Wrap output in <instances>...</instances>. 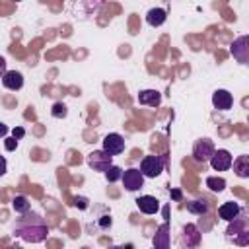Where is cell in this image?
<instances>
[{
  "instance_id": "22",
  "label": "cell",
  "mask_w": 249,
  "mask_h": 249,
  "mask_svg": "<svg viewBox=\"0 0 249 249\" xmlns=\"http://www.w3.org/2000/svg\"><path fill=\"white\" fill-rule=\"evenodd\" d=\"M123 177V169L119 167V165H111L107 171H105V179L109 181V183H115V181H119Z\"/></svg>"
},
{
  "instance_id": "24",
  "label": "cell",
  "mask_w": 249,
  "mask_h": 249,
  "mask_svg": "<svg viewBox=\"0 0 249 249\" xmlns=\"http://www.w3.org/2000/svg\"><path fill=\"white\" fill-rule=\"evenodd\" d=\"M88 202H89V200H88L86 196H74V206L80 208V210H86V208H88Z\"/></svg>"
},
{
  "instance_id": "4",
  "label": "cell",
  "mask_w": 249,
  "mask_h": 249,
  "mask_svg": "<svg viewBox=\"0 0 249 249\" xmlns=\"http://www.w3.org/2000/svg\"><path fill=\"white\" fill-rule=\"evenodd\" d=\"M214 150H216V148H214V142H212L210 138H198V140L193 144V158H195V161H200V163L210 161Z\"/></svg>"
},
{
  "instance_id": "28",
  "label": "cell",
  "mask_w": 249,
  "mask_h": 249,
  "mask_svg": "<svg viewBox=\"0 0 249 249\" xmlns=\"http://www.w3.org/2000/svg\"><path fill=\"white\" fill-rule=\"evenodd\" d=\"M6 169H8V163H6V158L4 156H0V177L6 173Z\"/></svg>"
},
{
  "instance_id": "20",
  "label": "cell",
  "mask_w": 249,
  "mask_h": 249,
  "mask_svg": "<svg viewBox=\"0 0 249 249\" xmlns=\"http://www.w3.org/2000/svg\"><path fill=\"white\" fill-rule=\"evenodd\" d=\"M12 208H14L18 214H27V212L31 210V204H29L27 196H23V195H18V196L12 200Z\"/></svg>"
},
{
  "instance_id": "8",
  "label": "cell",
  "mask_w": 249,
  "mask_h": 249,
  "mask_svg": "<svg viewBox=\"0 0 249 249\" xmlns=\"http://www.w3.org/2000/svg\"><path fill=\"white\" fill-rule=\"evenodd\" d=\"M231 54H233V58L239 62V64H247V60H249V39H247V35H241V37H237L233 43H231Z\"/></svg>"
},
{
  "instance_id": "5",
  "label": "cell",
  "mask_w": 249,
  "mask_h": 249,
  "mask_svg": "<svg viewBox=\"0 0 249 249\" xmlns=\"http://www.w3.org/2000/svg\"><path fill=\"white\" fill-rule=\"evenodd\" d=\"M88 165L93 169V171H99V173H105L111 165H113V158L109 154H105L103 150H93L88 158H86Z\"/></svg>"
},
{
  "instance_id": "2",
  "label": "cell",
  "mask_w": 249,
  "mask_h": 249,
  "mask_svg": "<svg viewBox=\"0 0 249 249\" xmlns=\"http://www.w3.org/2000/svg\"><path fill=\"white\" fill-rule=\"evenodd\" d=\"M179 247L181 249H196L202 241V233L195 224H185L179 233Z\"/></svg>"
},
{
  "instance_id": "18",
  "label": "cell",
  "mask_w": 249,
  "mask_h": 249,
  "mask_svg": "<svg viewBox=\"0 0 249 249\" xmlns=\"http://www.w3.org/2000/svg\"><path fill=\"white\" fill-rule=\"evenodd\" d=\"M231 165H233V171H235L237 177H241V179L249 177V156H247V154L237 156V158L231 161Z\"/></svg>"
},
{
  "instance_id": "12",
  "label": "cell",
  "mask_w": 249,
  "mask_h": 249,
  "mask_svg": "<svg viewBox=\"0 0 249 249\" xmlns=\"http://www.w3.org/2000/svg\"><path fill=\"white\" fill-rule=\"evenodd\" d=\"M136 206L144 214H156L160 210V200L152 195H142V196L136 198Z\"/></svg>"
},
{
  "instance_id": "14",
  "label": "cell",
  "mask_w": 249,
  "mask_h": 249,
  "mask_svg": "<svg viewBox=\"0 0 249 249\" xmlns=\"http://www.w3.org/2000/svg\"><path fill=\"white\" fill-rule=\"evenodd\" d=\"M152 249H169V224L163 222L154 235V247Z\"/></svg>"
},
{
  "instance_id": "26",
  "label": "cell",
  "mask_w": 249,
  "mask_h": 249,
  "mask_svg": "<svg viewBox=\"0 0 249 249\" xmlns=\"http://www.w3.org/2000/svg\"><path fill=\"white\" fill-rule=\"evenodd\" d=\"M12 136H14L16 140H21V138L25 136V128H23V126H16V128L12 130Z\"/></svg>"
},
{
  "instance_id": "21",
  "label": "cell",
  "mask_w": 249,
  "mask_h": 249,
  "mask_svg": "<svg viewBox=\"0 0 249 249\" xmlns=\"http://www.w3.org/2000/svg\"><path fill=\"white\" fill-rule=\"evenodd\" d=\"M206 187L214 193H222L226 189V179L224 177H206Z\"/></svg>"
},
{
  "instance_id": "25",
  "label": "cell",
  "mask_w": 249,
  "mask_h": 249,
  "mask_svg": "<svg viewBox=\"0 0 249 249\" xmlns=\"http://www.w3.org/2000/svg\"><path fill=\"white\" fill-rule=\"evenodd\" d=\"M4 146H6V150H8V152H14V150L18 148V140H16L14 136H10V138H4Z\"/></svg>"
},
{
  "instance_id": "3",
  "label": "cell",
  "mask_w": 249,
  "mask_h": 249,
  "mask_svg": "<svg viewBox=\"0 0 249 249\" xmlns=\"http://www.w3.org/2000/svg\"><path fill=\"white\" fill-rule=\"evenodd\" d=\"M163 165H165V156H144L142 161H140V173L150 179H156L161 171H163Z\"/></svg>"
},
{
  "instance_id": "16",
  "label": "cell",
  "mask_w": 249,
  "mask_h": 249,
  "mask_svg": "<svg viewBox=\"0 0 249 249\" xmlns=\"http://www.w3.org/2000/svg\"><path fill=\"white\" fill-rule=\"evenodd\" d=\"M167 19V12L163 8H150L148 14H146V23L152 25V27H160L163 25Z\"/></svg>"
},
{
  "instance_id": "33",
  "label": "cell",
  "mask_w": 249,
  "mask_h": 249,
  "mask_svg": "<svg viewBox=\"0 0 249 249\" xmlns=\"http://www.w3.org/2000/svg\"><path fill=\"white\" fill-rule=\"evenodd\" d=\"M10 249H21V247H18V245H12V247H10Z\"/></svg>"
},
{
  "instance_id": "7",
  "label": "cell",
  "mask_w": 249,
  "mask_h": 249,
  "mask_svg": "<svg viewBox=\"0 0 249 249\" xmlns=\"http://www.w3.org/2000/svg\"><path fill=\"white\" fill-rule=\"evenodd\" d=\"M103 152L109 154L111 158L123 154V152H124V138H123L119 132H109V134L103 138Z\"/></svg>"
},
{
  "instance_id": "17",
  "label": "cell",
  "mask_w": 249,
  "mask_h": 249,
  "mask_svg": "<svg viewBox=\"0 0 249 249\" xmlns=\"http://www.w3.org/2000/svg\"><path fill=\"white\" fill-rule=\"evenodd\" d=\"M230 226H228V230H226V235H228V239L231 241L235 235H239V233H243V231H247V220L239 214L235 220H231V222H228Z\"/></svg>"
},
{
  "instance_id": "1",
  "label": "cell",
  "mask_w": 249,
  "mask_h": 249,
  "mask_svg": "<svg viewBox=\"0 0 249 249\" xmlns=\"http://www.w3.org/2000/svg\"><path fill=\"white\" fill-rule=\"evenodd\" d=\"M14 233L18 237H21L23 241H27V243H41L49 235V226H47V222L43 220L41 214L27 212V214H21V218L16 220Z\"/></svg>"
},
{
  "instance_id": "32",
  "label": "cell",
  "mask_w": 249,
  "mask_h": 249,
  "mask_svg": "<svg viewBox=\"0 0 249 249\" xmlns=\"http://www.w3.org/2000/svg\"><path fill=\"white\" fill-rule=\"evenodd\" d=\"M107 249H124V247H119V245H111V247H107Z\"/></svg>"
},
{
  "instance_id": "11",
  "label": "cell",
  "mask_w": 249,
  "mask_h": 249,
  "mask_svg": "<svg viewBox=\"0 0 249 249\" xmlns=\"http://www.w3.org/2000/svg\"><path fill=\"white\" fill-rule=\"evenodd\" d=\"M2 86L6 89H12V91H18L23 88V76L21 72L18 70H8L4 76H2Z\"/></svg>"
},
{
  "instance_id": "27",
  "label": "cell",
  "mask_w": 249,
  "mask_h": 249,
  "mask_svg": "<svg viewBox=\"0 0 249 249\" xmlns=\"http://www.w3.org/2000/svg\"><path fill=\"white\" fill-rule=\"evenodd\" d=\"M111 224H113L111 216H101V218H99V228H101V230H105V228H111Z\"/></svg>"
},
{
  "instance_id": "6",
  "label": "cell",
  "mask_w": 249,
  "mask_h": 249,
  "mask_svg": "<svg viewBox=\"0 0 249 249\" xmlns=\"http://www.w3.org/2000/svg\"><path fill=\"white\" fill-rule=\"evenodd\" d=\"M121 181H123V187H124L128 193H134V191H138V189L144 187V175L140 173L138 167H128V169H124Z\"/></svg>"
},
{
  "instance_id": "30",
  "label": "cell",
  "mask_w": 249,
  "mask_h": 249,
  "mask_svg": "<svg viewBox=\"0 0 249 249\" xmlns=\"http://www.w3.org/2000/svg\"><path fill=\"white\" fill-rule=\"evenodd\" d=\"M8 132H10V128H8L4 123H0V138H6V136H8Z\"/></svg>"
},
{
  "instance_id": "23",
  "label": "cell",
  "mask_w": 249,
  "mask_h": 249,
  "mask_svg": "<svg viewBox=\"0 0 249 249\" xmlns=\"http://www.w3.org/2000/svg\"><path fill=\"white\" fill-rule=\"evenodd\" d=\"M51 115L54 117V119H64L66 115H68V109H66V105L64 103H54L53 107H51Z\"/></svg>"
},
{
  "instance_id": "29",
  "label": "cell",
  "mask_w": 249,
  "mask_h": 249,
  "mask_svg": "<svg viewBox=\"0 0 249 249\" xmlns=\"http://www.w3.org/2000/svg\"><path fill=\"white\" fill-rule=\"evenodd\" d=\"M6 72H8V70H6V58L0 56V80H2V76H4Z\"/></svg>"
},
{
  "instance_id": "15",
  "label": "cell",
  "mask_w": 249,
  "mask_h": 249,
  "mask_svg": "<svg viewBox=\"0 0 249 249\" xmlns=\"http://www.w3.org/2000/svg\"><path fill=\"white\" fill-rule=\"evenodd\" d=\"M138 103L148 107H158L161 103V93L158 89H142L138 93Z\"/></svg>"
},
{
  "instance_id": "9",
  "label": "cell",
  "mask_w": 249,
  "mask_h": 249,
  "mask_svg": "<svg viewBox=\"0 0 249 249\" xmlns=\"http://www.w3.org/2000/svg\"><path fill=\"white\" fill-rule=\"evenodd\" d=\"M231 161H233V156L228 152V150H214L212 158H210V165L214 171H228L231 167Z\"/></svg>"
},
{
  "instance_id": "31",
  "label": "cell",
  "mask_w": 249,
  "mask_h": 249,
  "mask_svg": "<svg viewBox=\"0 0 249 249\" xmlns=\"http://www.w3.org/2000/svg\"><path fill=\"white\" fill-rule=\"evenodd\" d=\"M181 196H183V195H181V191H177V189H173V191H171V198H173V200H181Z\"/></svg>"
},
{
  "instance_id": "10",
  "label": "cell",
  "mask_w": 249,
  "mask_h": 249,
  "mask_svg": "<svg viewBox=\"0 0 249 249\" xmlns=\"http://www.w3.org/2000/svg\"><path fill=\"white\" fill-rule=\"evenodd\" d=\"M212 105L218 111H230L233 105V95L228 89H216L212 93Z\"/></svg>"
},
{
  "instance_id": "13",
  "label": "cell",
  "mask_w": 249,
  "mask_h": 249,
  "mask_svg": "<svg viewBox=\"0 0 249 249\" xmlns=\"http://www.w3.org/2000/svg\"><path fill=\"white\" fill-rule=\"evenodd\" d=\"M241 212H243L241 206H239L237 202H233V200L224 202V204H220V208H218V216H220L224 222H231V220H235Z\"/></svg>"
},
{
  "instance_id": "19",
  "label": "cell",
  "mask_w": 249,
  "mask_h": 249,
  "mask_svg": "<svg viewBox=\"0 0 249 249\" xmlns=\"http://www.w3.org/2000/svg\"><path fill=\"white\" fill-rule=\"evenodd\" d=\"M187 210H189L191 214H198V216H202V214L208 212V202H206L204 198L189 200V202H187Z\"/></svg>"
}]
</instances>
